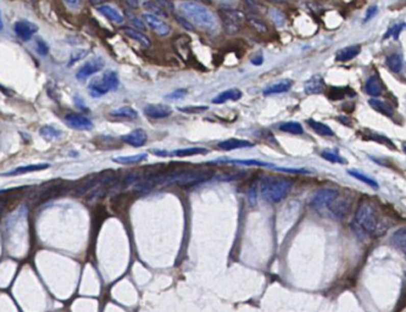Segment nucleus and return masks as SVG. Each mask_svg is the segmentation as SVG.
I'll return each instance as SVG.
<instances>
[{
	"instance_id": "obj_1",
	"label": "nucleus",
	"mask_w": 406,
	"mask_h": 312,
	"mask_svg": "<svg viewBox=\"0 0 406 312\" xmlns=\"http://www.w3.org/2000/svg\"><path fill=\"white\" fill-rule=\"evenodd\" d=\"M382 218L379 217L378 211L370 202H362L355 212L351 228L355 230L360 238L382 233Z\"/></svg>"
},
{
	"instance_id": "obj_35",
	"label": "nucleus",
	"mask_w": 406,
	"mask_h": 312,
	"mask_svg": "<svg viewBox=\"0 0 406 312\" xmlns=\"http://www.w3.org/2000/svg\"><path fill=\"white\" fill-rule=\"evenodd\" d=\"M245 18H248L249 23H250L251 26L254 27L256 31H258V32H260V33H266L267 32L266 23H265L264 21L261 20V18H259L258 16H255V15H248V16H245Z\"/></svg>"
},
{
	"instance_id": "obj_3",
	"label": "nucleus",
	"mask_w": 406,
	"mask_h": 312,
	"mask_svg": "<svg viewBox=\"0 0 406 312\" xmlns=\"http://www.w3.org/2000/svg\"><path fill=\"white\" fill-rule=\"evenodd\" d=\"M292 180L288 178H277V177H265L261 182V194L268 202L282 201L292 189Z\"/></svg>"
},
{
	"instance_id": "obj_46",
	"label": "nucleus",
	"mask_w": 406,
	"mask_h": 312,
	"mask_svg": "<svg viewBox=\"0 0 406 312\" xmlns=\"http://www.w3.org/2000/svg\"><path fill=\"white\" fill-rule=\"evenodd\" d=\"M256 190H258V184H252L251 188L249 189V193H248V198L249 200H250L251 204H255L256 202Z\"/></svg>"
},
{
	"instance_id": "obj_34",
	"label": "nucleus",
	"mask_w": 406,
	"mask_h": 312,
	"mask_svg": "<svg viewBox=\"0 0 406 312\" xmlns=\"http://www.w3.org/2000/svg\"><path fill=\"white\" fill-rule=\"evenodd\" d=\"M280 129L282 132L290 133V134H301L304 131H302L301 124L299 122H294V121H289V122L282 123L280 126Z\"/></svg>"
},
{
	"instance_id": "obj_44",
	"label": "nucleus",
	"mask_w": 406,
	"mask_h": 312,
	"mask_svg": "<svg viewBox=\"0 0 406 312\" xmlns=\"http://www.w3.org/2000/svg\"><path fill=\"white\" fill-rule=\"evenodd\" d=\"M37 53L42 56H45L49 53V46L44 42V40H42V39L37 40Z\"/></svg>"
},
{
	"instance_id": "obj_9",
	"label": "nucleus",
	"mask_w": 406,
	"mask_h": 312,
	"mask_svg": "<svg viewBox=\"0 0 406 312\" xmlns=\"http://www.w3.org/2000/svg\"><path fill=\"white\" fill-rule=\"evenodd\" d=\"M65 123L70 128L76 131H90L94 128V124L88 117H86L82 114H74V112H70L66 116L64 117Z\"/></svg>"
},
{
	"instance_id": "obj_31",
	"label": "nucleus",
	"mask_w": 406,
	"mask_h": 312,
	"mask_svg": "<svg viewBox=\"0 0 406 312\" xmlns=\"http://www.w3.org/2000/svg\"><path fill=\"white\" fill-rule=\"evenodd\" d=\"M220 162H224V164H237V165H245V166H261V167H271L276 168L272 164H267V162L259 161V160H224V161H217L216 164Z\"/></svg>"
},
{
	"instance_id": "obj_8",
	"label": "nucleus",
	"mask_w": 406,
	"mask_h": 312,
	"mask_svg": "<svg viewBox=\"0 0 406 312\" xmlns=\"http://www.w3.org/2000/svg\"><path fill=\"white\" fill-rule=\"evenodd\" d=\"M351 200L350 198H340L338 195L331 204L327 206L326 210L329 212L331 217L334 220H342L346 216L349 211H350Z\"/></svg>"
},
{
	"instance_id": "obj_14",
	"label": "nucleus",
	"mask_w": 406,
	"mask_h": 312,
	"mask_svg": "<svg viewBox=\"0 0 406 312\" xmlns=\"http://www.w3.org/2000/svg\"><path fill=\"white\" fill-rule=\"evenodd\" d=\"M144 112L148 117L154 118V120H160V118L170 116L172 109L165 104H149L144 108Z\"/></svg>"
},
{
	"instance_id": "obj_21",
	"label": "nucleus",
	"mask_w": 406,
	"mask_h": 312,
	"mask_svg": "<svg viewBox=\"0 0 406 312\" xmlns=\"http://www.w3.org/2000/svg\"><path fill=\"white\" fill-rule=\"evenodd\" d=\"M50 165L48 164H34V165H27V166H21L15 168V170L10 171V172H6L3 174V176H18V174H24V173H30V172H36V171H42L48 168Z\"/></svg>"
},
{
	"instance_id": "obj_43",
	"label": "nucleus",
	"mask_w": 406,
	"mask_h": 312,
	"mask_svg": "<svg viewBox=\"0 0 406 312\" xmlns=\"http://www.w3.org/2000/svg\"><path fill=\"white\" fill-rule=\"evenodd\" d=\"M144 5H145L146 9H149V10L154 12L153 15H155V16H156V15H161V16H167V12L165 11V10H162L160 6L153 4V3H150V2H146Z\"/></svg>"
},
{
	"instance_id": "obj_37",
	"label": "nucleus",
	"mask_w": 406,
	"mask_h": 312,
	"mask_svg": "<svg viewBox=\"0 0 406 312\" xmlns=\"http://www.w3.org/2000/svg\"><path fill=\"white\" fill-rule=\"evenodd\" d=\"M270 16H271V18H272L273 22L277 24V26H283L284 21H286L283 12H281L280 10H277V9H271V10H270Z\"/></svg>"
},
{
	"instance_id": "obj_4",
	"label": "nucleus",
	"mask_w": 406,
	"mask_h": 312,
	"mask_svg": "<svg viewBox=\"0 0 406 312\" xmlns=\"http://www.w3.org/2000/svg\"><path fill=\"white\" fill-rule=\"evenodd\" d=\"M214 176L210 170H189V171H180V172L172 173L170 176L161 178V182L165 184L176 183L181 187H192L195 184L202 183L205 180L210 179Z\"/></svg>"
},
{
	"instance_id": "obj_38",
	"label": "nucleus",
	"mask_w": 406,
	"mask_h": 312,
	"mask_svg": "<svg viewBox=\"0 0 406 312\" xmlns=\"http://www.w3.org/2000/svg\"><path fill=\"white\" fill-rule=\"evenodd\" d=\"M208 109V106H186V108H178V110L184 112V114H200Z\"/></svg>"
},
{
	"instance_id": "obj_11",
	"label": "nucleus",
	"mask_w": 406,
	"mask_h": 312,
	"mask_svg": "<svg viewBox=\"0 0 406 312\" xmlns=\"http://www.w3.org/2000/svg\"><path fill=\"white\" fill-rule=\"evenodd\" d=\"M14 30H15V33H16L17 38H20L21 40H23V42H26V40H30L34 36V34L37 33V31H38V26L28 20H20L15 23Z\"/></svg>"
},
{
	"instance_id": "obj_48",
	"label": "nucleus",
	"mask_w": 406,
	"mask_h": 312,
	"mask_svg": "<svg viewBox=\"0 0 406 312\" xmlns=\"http://www.w3.org/2000/svg\"><path fill=\"white\" fill-rule=\"evenodd\" d=\"M262 61H264V58H262V55H258L256 58H254L251 60L252 64L256 65V66H260V65L262 64Z\"/></svg>"
},
{
	"instance_id": "obj_17",
	"label": "nucleus",
	"mask_w": 406,
	"mask_h": 312,
	"mask_svg": "<svg viewBox=\"0 0 406 312\" xmlns=\"http://www.w3.org/2000/svg\"><path fill=\"white\" fill-rule=\"evenodd\" d=\"M361 51V46L360 45H350L346 46V48L340 49V50L337 53L336 55V60L339 62H346L350 61L352 59L356 58Z\"/></svg>"
},
{
	"instance_id": "obj_29",
	"label": "nucleus",
	"mask_w": 406,
	"mask_h": 312,
	"mask_svg": "<svg viewBox=\"0 0 406 312\" xmlns=\"http://www.w3.org/2000/svg\"><path fill=\"white\" fill-rule=\"evenodd\" d=\"M308 124L314 129V132H316L320 136H326V137H332L334 132L329 128L327 124H324L320 121H315V120H308Z\"/></svg>"
},
{
	"instance_id": "obj_16",
	"label": "nucleus",
	"mask_w": 406,
	"mask_h": 312,
	"mask_svg": "<svg viewBox=\"0 0 406 312\" xmlns=\"http://www.w3.org/2000/svg\"><path fill=\"white\" fill-rule=\"evenodd\" d=\"M365 89H366L367 94L372 96H378L382 94L383 84L382 80L378 77V74H373V76L368 78L366 84H365Z\"/></svg>"
},
{
	"instance_id": "obj_40",
	"label": "nucleus",
	"mask_w": 406,
	"mask_h": 312,
	"mask_svg": "<svg viewBox=\"0 0 406 312\" xmlns=\"http://www.w3.org/2000/svg\"><path fill=\"white\" fill-rule=\"evenodd\" d=\"M405 27V23H399V24H394L388 32L386 33V36H384V38H389V37H394V38H398V36L400 34V32L402 30H404Z\"/></svg>"
},
{
	"instance_id": "obj_13",
	"label": "nucleus",
	"mask_w": 406,
	"mask_h": 312,
	"mask_svg": "<svg viewBox=\"0 0 406 312\" xmlns=\"http://www.w3.org/2000/svg\"><path fill=\"white\" fill-rule=\"evenodd\" d=\"M121 140L123 143H126V144L133 146V148H140V146L145 145L146 140H148V136H146V132L144 129L138 128L124 134V136L121 137Z\"/></svg>"
},
{
	"instance_id": "obj_18",
	"label": "nucleus",
	"mask_w": 406,
	"mask_h": 312,
	"mask_svg": "<svg viewBox=\"0 0 406 312\" xmlns=\"http://www.w3.org/2000/svg\"><path fill=\"white\" fill-rule=\"evenodd\" d=\"M252 146V143L249 142V140H243V139H227L223 140V142L218 143V148L222 149V150H233V149H240V148H250Z\"/></svg>"
},
{
	"instance_id": "obj_24",
	"label": "nucleus",
	"mask_w": 406,
	"mask_h": 312,
	"mask_svg": "<svg viewBox=\"0 0 406 312\" xmlns=\"http://www.w3.org/2000/svg\"><path fill=\"white\" fill-rule=\"evenodd\" d=\"M293 86V81L286 80L282 81V82L273 84V86L268 87L264 90V95H272V94H281V93H286L292 88Z\"/></svg>"
},
{
	"instance_id": "obj_2",
	"label": "nucleus",
	"mask_w": 406,
	"mask_h": 312,
	"mask_svg": "<svg viewBox=\"0 0 406 312\" xmlns=\"http://www.w3.org/2000/svg\"><path fill=\"white\" fill-rule=\"evenodd\" d=\"M178 11L193 27L196 26L201 30L212 31L216 27L214 15L204 5L196 2H183L178 5Z\"/></svg>"
},
{
	"instance_id": "obj_42",
	"label": "nucleus",
	"mask_w": 406,
	"mask_h": 312,
	"mask_svg": "<svg viewBox=\"0 0 406 312\" xmlns=\"http://www.w3.org/2000/svg\"><path fill=\"white\" fill-rule=\"evenodd\" d=\"M365 139L376 140V142H378V143H383V144H387V145L389 146V148H394V145H393V143L390 142L389 139L384 138V137L379 136V134H377V133H371L370 137H365Z\"/></svg>"
},
{
	"instance_id": "obj_27",
	"label": "nucleus",
	"mask_w": 406,
	"mask_h": 312,
	"mask_svg": "<svg viewBox=\"0 0 406 312\" xmlns=\"http://www.w3.org/2000/svg\"><path fill=\"white\" fill-rule=\"evenodd\" d=\"M208 154V149L205 148H188V149H180L172 152H168V156H177V158H186V156L193 155H204Z\"/></svg>"
},
{
	"instance_id": "obj_41",
	"label": "nucleus",
	"mask_w": 406,
	"mask_h": 312,
	"mask_svg": "<svg viewBox=\"0 0 406 312\" xmlns=\"http://www.w3.org/2000/svg\"><path fill=\"white\" fill-rule=\"evenodd\" d=\"M187 89H177L174 92L170 93V94L165 95V99H168V100H178V99H182L187 95Z\"/></svg>"
},
{
	"instance_id": "obj_36",
	"label": "nucleus",
	"mask_w": 406,
	"mask_h": 312,
	"mask_svg": "<svg viewBox=\"0 0 406 312\" xmlns=\"http://www.w3.org/2000/svg\"><path fill=\"white\" fill-rule=\"evenodd\" d=\"M323 159H326L327 161L333 162V164H346V160L342 156H339L337 152L331 151V150H324L322 154H321Z\"/></svg>"
},
{
	"instance_id": "obj_5",
	"label": "nucleus",
	"mask_w": 406,
	"mask_h": 312,
	"mask_svg": "<svg viewBox=\"0 0 406 312\" xmlns=\"http://www.w3.org/2000/svg\"><path fill=\"white\" fill-rule=\"evenodd\" d=\"M118 86H120V78H118L117 73L115 71H106L100 77L90 81L88 90L93 98H98V96L114 92L118 88Z\"/></svg>"
},
{
	"instance_id": "obj_51",
	"label": "nucleus",
	"mask_w": 406,
	"mask_h": 312,
	"mask_svg": "<svg viewBox=\"0 0 406 312\" xmlns=\"http://www.w3.org/2000/svg\"><path fill=\"white\" fill-rule=\"evenodd\" d=\"M0 90H3V87H2V86H0Z\"/></svg>"
},
{
	"instance_id": "obj_45",
	"label": "nucleus",
	"mask_w": 406,
	"mask_h": 312,
	"mask_svg": "<svg viewBox=\"0 0 406 312\" xmlns=\"http://www.w3.org/2000/svg\"><path fill=\"white\" fill-rule=\"evenodd\" d=\"M377 12H378V8H377L376 5H373V6H371V8H368V10L366 11V15H365V17H364V23L368 22V21H370L371 18H372L373 16H376Z\"/></svg>"
},
{
	"instance_id": "obj_12",
	"label": "nucleus",
	"mask_w": 406,
	"mask_h": 312,
	"mask_svg": "<svg viewBox=\"0 0 406 312\" xmlns=\"http://www.w3.org/2000/svg\"><path fill=\"white\" fill-rule=\"evenodd\" d=\"M143 18H144L145 23L148 24L155 33H158L159 36H167V34L170 33L171 27L168 26L164 20H161L160 17L155 16V15L149 12V14L143 15Z\"/></svg>"
},
{
	"instance_id": "obj_49",
	"label": "nucleus",
	"mask_w": 406,
	"mask_h": 312,
	"mask_svg": "<svg viewBox=\"0 0 406 312\" xmlns=\"http://www.w3.org/2000/svg\"><path fill=\"white\" fill-rule=\"evenodd\" d=\"M65 2H66L67 4L71 5V6H78V5H80L81 0H65Z\"/></svg>"
},
{
	"instance_id": "obj_15",
	"label": "nucleus",
	"mask_w": 406,
	"mask_h": 312,
	"mask_svg": "<svg viewBox=\"0 0 406 312\" xmlns=\"http://www.w3.org/2000/svg\"><path fill=\"white\" fill-rule=\"evenodd\" d=\"M305 92L308 94H320L324 89V80L321 74H314L305 82Z\"/></svg>"
},
{
	"instance_id": "obj_22",
	"label": "nucleus",
	"mask_w": 406,
	"mask_h": 312,
	"mask_svg": "<svg viewBox=\"0 0 406 312\" xmlns=\"http://www.w3.org/2000/svg\"><path fill=\"white\" fill-rule=\"evenodd\" d=\"M121 31H122L124 36L130 37V38H132L133 40H136V42H138L139 44H142V45H144V46H150L151 45L150 39H149L148 37L145 36V34H143L142 32H139V31L133 30V28H131V27H123Z\"/></svg>"
},
{
	"instance_id": "obj_39",
	"label": "nucleus",
	"mask_w": 406,
	"mask_h": 312,
	"mask_svg": "<svg viewBox=\"0 0 406 312\" xmlns=\"http://www.w3.org/2000/svg\"><path fill=\"white\" fill-rule=\"evenodd\" d=\"M88 53H89V51L87 50V49H81V50L73 51L72 54H71V59H70V61H68V65H73L74 62L82 60L83 58H86Z\"/></svg>"
},
{
	"instance_id": "obj_30",
	"label": "nucleus",
	"mask_w": 406,
	"mask_h": 312,
	"mask_svg": "<svg viewBox=\"0 0 406 312\" xmlns=\"http://www.w3.org/2000/svg\"><path fill=\"white\" fill-rule=\"evenodd\" d=\"M39 134L42 136V138L46 140V142H53V140L59 139L61 137V131L56 129L53 126H43L39 129Z\"/></svg>"
},
{
	"instance_id": "obj_23",
	"label": "nucleus",
	"mask_w": 406,
	"mask_h": 312,
	"mask_svg": "<svg viewBox=\"0 0 406 312\" xmlns=\"http://www.w3.org/2000/svg\"><path fill=\"white\" fill-rule=\"evenodd\" d=\"M368 104H370V106L373 109V110H376L377 112H379V114L384 115V116L390 117L394 115V109H393L389 104H387L386 101L378 100V99H370Z\"/></svg>"
},
{
	"instance_id": "obj_47",
	"label": "nucleus",
	"mask_w": 406,
	"mask_h": 312,
	"mask_svg": "<svg viewBox=\"0 0 406 312\" xmlns=\"http://www.w3.org/2000/svg\"><path fill=\"white\" fill-rule=\"evenodd\" d=\"M176 20L178 21V22H180L181 24H182V26L184 27V28H187V30L188 31H194V27L192 26V24H190L188 21L186 20V18H183L182 16H181V15H176Z\"/></svg>"
},
{
	"instance_id": "obj_25",
	"label": "nucleus",
	"mask_w": 406,
	"mask_h": 312,
	"mask_svg": "<svg viewBox=\"0 0 406 312\" xmlns=\"http://www.w3.org/2000/svg\"><path fill=\"white\" fill-rule=\"evenodd\" d=\"M386 64L393 72L400 73L404 68V58L400 54H393L387 58Z\"/></svg>"
},
{
	"instance_id": "obj_10",
	"label": "nucleus",
	"mask_w": 406,
	"mask_h": 312,
	"mask_svg": "<svg viewBox=\"0 0 406 312\" xmlns=\"http://www.w3.org/2000/svg\"><path fill=\"white\" fill-rule=\"evenodd\" d=\"M105 66V61L103 58H93L89 61H87L80 70L77 71V80L86 81L87 78L93 76V74L102 71Z\"/></svg>"
},
{
	"instance_id": "obj_19",
	"label": "nucleus",
	"mask_w": 406,
	"mask_h": 312,
	"mask_svg": "<svg viewBox=\"0 0 406 312\" xmlns=\"http://www.w3.org/2000/svg\"><path fill=\"white\" fill-rule=\"evenodd\" d=\"M98 11L100 12V14L104 15L106 18H109V20L114 21L115 23H122L123 22V16L122 14H121L120 11L116 10V9L114 8V6L111 5H100L98 6Z\"/></svg>"
},
{
	"instance_id": "obj_6",
	"label": "nucleus",
	"mask_w": 406,
	"mask_h": 312,
	"mask_svg": "<svg viewBox=\"0 0 406 312\" xmlns=\"http://www.w3.org/2000/svg\"><path fill=\"white\" fill-rule=\"evenodd\" d=\"M218 16L222 21L223 28L227 34H236L243 27L245 21V14L234 9H220Z\"/></svg>"
},
{
	"instance_id": "obj_32",
	"label": "nucleus",
	"mask_w": 406,
	"mask_h": 312,
	"mask_svg": "<svg viewBox=\"0 0 406 312\" xmlns=\"http://www.w3.org/2000/svg\"><path fill=\"white\" fill-rule=\"evenodd\" d=\"M390 242L392 244L395 246L396 249L405 252V228H401L393 234L392 238H390Z\"/></svg>"
},
{
	"instance_id": "obj_20",
	"label": "nucleus",
	"mask_w": 406,
	"mask_h": 312,
	"mask_svg": "<svg viewBox=\"0 0 406 312\" xmlns=\"http://www.w3.org/2000/svg\"><path fill=\"white\" fill-rule=\"evenodd\" d=\"M240 98H242V92L237 88H232L229 90H224V92L221 93V94H218L216 98H214L212 102H214V104H223V102H227L230 100L232 101L239 100Z\"/></svg>"
},
{
	"instance_id": "obj_7",
	"label": "nucleus",
	"mask_w": 406,
	"mask_h": 312,
	"mask_svg": "<svg viewBox=\"0 0 406 312\" xmlns=\"http://www.w3.org/2000/svg\"><path fill=\"white\" fill-rule=\"evenodd\" d=\"M339 195V190L336 188H324L312 196L311 206L318 211L326 210L327 206Z\"/></svg>"
},
{
	"instance_id": "obj_50",
	"label": "nucleus",
	"mask_w": 406,
	"mask_h": 312,
	"mask_svg": "<svg viewBox=\"0 0 406 312\" xmlns=\"http://www.w3.org/2000/svg\"><path fill=\"white\" fill-rule=\"evenodd\" d=\"M4 28V23H3V18H2V11H0V31Z\"/></svg>"
},
{
	"instance_id": "obj_28",
	"label": "nucleus",
	"mask_w": 406,
	"mask_h": 312,
	"mask_svg": "<svg viewBox=\"0 0 406 312\" xmlns=\"http://www.w3.org/2000/svg\"><path fill=\"white\" fill-rule=\"evenodd\" d=\"M148 158L146 154H137L132 156H117V158L112 159V161L117 162V164L121 165H134V164H139L140 161L145 160Z\"/></svg>"
},
{
	"instance_id": "obj_33",
	"label": "nucleus",
	"mask_w": 406,
	"mask_h": 312,
	"mask_svg": "<svg viewBox=\"0 0 406 312\" xmlns=\"http://www.w3.org/2000/svg\"><path fill=\"white\" fill-rule=\"evenodd\" d=\"M348 173L350 174V176L354 177V178L359 179V180H361V182H364V183H366L367 186L372 187L373 189H378V188H379L378 183H377L374 179L370 178V177L366 176V174L359 172V171H356V170H350V171H348Z\"/></svg>"
},
{
	"instance_id": "obj_26",
	"label": "nucleus",
	"mask_w": 406,
	"mask_h": 312,
	"mask_svg": "<svg viewBox=\"0 0 406 312\" xmlns=\"http://www.w3.org/2000/svg\"><path fill=\"white\" fill-rule=\"evenodd\" d=\"M111 116L126 118V120H134L138 117V112L134 110L131 106H121V108L115 109L111 111Z\"/></svg>"
}]
</instances>
